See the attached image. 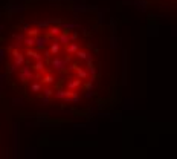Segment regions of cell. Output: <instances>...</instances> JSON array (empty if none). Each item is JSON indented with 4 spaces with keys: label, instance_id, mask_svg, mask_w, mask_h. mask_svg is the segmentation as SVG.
<instances>
[{
    "label": "cell",
    "instance_id": "7a4b0ae2",
    "mask_svg": "<svg viewBox=\"0 0 177 159\" xmlns=\"http://www.w3.org/2000/svg\"><path fill=\"white\" fill-rule=\"evenodd\" d=\"M136 2L144 6H148V8L177 12V0H136Z\"/></svg>",
    "mask_w": 177,
    "mask_h": 159
},
{
    "label": "cell",
    "instance_id": "6da1fadb",
    "mask_svg": "<svg viewBox=\"0 0 177 159\" xmlns=\"http://www.w3.org/2000/svg\"><path fill=\"white\" fill-rule=\"evenodd\" d=\"M116 48L96 15L64 6L28 11L6 48L9 80L26 103L75 110L104 103L118 86Z\"/></svg>",
    "mask_w": 177,
    "mask_h": 159
}]
</instances>
